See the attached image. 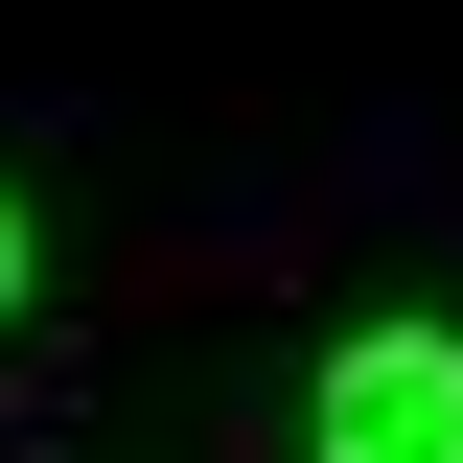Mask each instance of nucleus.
I'll list each match as a JSON object with an SVG mask.
<instances>
[{"mask_svg": "<svg viewBox=\"0 0 463 463\" xmlns=\"http://www.w3.org/2000/svg\"><path fill=\"white\" fill-rule=\"evenodd\" d=\"M301 463H463V325H347L301 394Z\"/></svg>", "mask_w": 463, "mask_h": 463, "instance_id": "1", "label": "nucleus"}, {"mask_svg": "<svg viewBox=\"0 0 463 463\" xmlns=\"http://www.w3.org/2000/svg\"><path fill=\"white\" fill-rule=\"evenodd\" d=\"M0 325H24V185H0Z\"/></svg>", "mask_w": 463, "mask_h": 463, "instance_id": "2", "label": "nucleus"}]
</instances>
